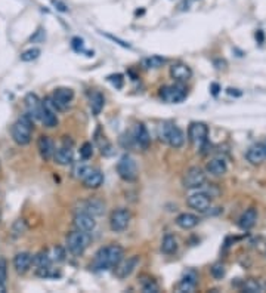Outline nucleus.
Here are the masks:
<instances>
[{
    "instance_id": "nucleus-1",
    "label": "nucleus",
    "mask_w": 266,
    "mask_h": 293,
    "mask_svg": "<svg viewBox=\"0 0 266 293\" xmlns=\"http://www.w3.org/2000/svg\"><path fill=\"white\" fill-rule=\"evenodd\" d=\"M124 259V250L118 244H111L106 247H101L92 261L90 268L93 271H106L115 268Z\"/></svg>"
},
{
    "instance_id": "nucleus-2",
    "label": "nucleus",
    "mask_w": 266,
    "mask_h": 293,
    "mask_svg": "<svg viewBox=\"0 0 266 293\" xmlns=\"http://www.w3.org/2000/svg\"><path fill=\"white\" fill-rule=\"evenodd\" d=\"M10 135L15 144L18 145H28L31 142V135H33V118L25 113L18 120L12 124Z\"/></svg>"
},
{
    "instance_id": "nucleus-3",
    "label": "nucleus",
    "mask_w": 266,
    "mask_h": 293,
    "mask_svg": "<svg viewBox=\"0 0 266 293\" xmlns=\"http://www.w3.org/2000/svg\"><path fill=\"white\" fill-rule=\"evenodd\" d=\"M89 244H90V234L89 233L76 230L67 235V249L74 256L83 255L85 250L89 247Z\"/></svg>"
},
{
    "instance_id": "nucleus-4",
    "label": "nucleus",
    "mask_w": 266,
    "mask_h": 293,
    "mask_svg": "<svg viewBox=\"0 0 266 293\" xmlns=\"http://www.w3.org/2000/svg\"><path fill=\"white\" fill-rule=\"evenodd\" d=\"M159 138L164 142H167L172 148H180L185 142V135L180 127L175 124L164 123L159 129Z\"/></svg>"
},
{
    "instance_id": "nucleus-5",
    "label": "nucleus",
    "mask_w": 266,
    "mask_h": 293,
    "mask_svg": "<svg viewBox=\"0 0 266 293\" xmlns=\"http://www.w3.org/2000/svg\"><path fill=\"white\" fill-rule=\"evenodd\" d=\"M117 174L126 182H133L138 179V166L132 156L124 154L117 163Z\"/></svg>"
},
{
    "instance_id": "nucleus-6",
    "label": "nucleus",
    "mask_w": 266,
    "mask_h": 293,
    "mask_svg": "<svg viewBox=\"0 0 266 293\" xmlns=\"http://www.w3.org/2000/svg\"><path fill=\"white\" fill-rule=\"evenodd\" d=\"M182 184L185 188L188 190H197V188H201L204 184H206V174L201 168L198 166H192L189 168L183 178H182Z\"/></svg>"
},
{
    "instance_id": "nucleus-7",
    "label": "nucleus",
    "mask_w": 266,
    "mask_h": 293,
    "mask_svg": "<svg viewBox=\"0 0 266 293\" xmlns=\"http://www.w3.org/2000/svg\"><path fill=\"white\" fill-rule=\"evenodd\" d=\"M188 97V89L182 83H175L169 86H163L160 89V98L169 104H179Z\"/></svg>"
},
{
    "instance_id": "nucleus-8",
    "label": "nucleus",
    "mask_w": 266,
    "mask_h": 293,
    "mask_svg": "<svg viewBox=\"0 0 266 293\" xmlns=\"http://www.w3.org/2000/svg\"><path fill=\"white\" fill-rule=\"evenodd\" d=\"M130 219H132V215H130V212L127 209H124V207L115 209L111 213V216H109V228H111V231H114V233L124 231L129 227Z\"/></svg>"
},
{
    "instance_id": "nucleus-9",
    "label": "nucleus",
    "mask_w": 266,
    "mask_h": 293,
    "mask_svg": "<svg viewBox=\"0 0 266 293\" xmlns=\"http://www.w3.org/2000/svg\"><path fill=\"white\" fill-rule=\"evenodd\" d=\"M209 127L203 121H192L188 127V138L194 145H203L207 142Z\"/></svg>"
},
{
    "instance_id": "nucleus-10",
    "label": "nucleus",
    "mask_w": 266,
    "mask_h": 293,
    "mask_svg": "<svg viewBox=\"0 0 266 293\" xmlns=\"http://www.w3.org/2000/svg\"><path fill=\"white\" fill-rule=\"evenodd\" d=\"M39 120L49 129L55 127L58 124V117H56V108L53 107L51 98H46L42 101V108H40V116Z\"/></svg>"
},
{
    "instance_id": "nucleus-11",
    "label": "nucleus",
    "mask_w": 266,
    "mask_h": 293,
    "mask_svg": "<svg viewBox=\"0 0 266 293\" xmlns=\"http://www.w3.org/2000/svg\"><path fill=\"white\" fill-rule=\"evenodd\" d=\"M49 98H51L53 107L56 108V111H65L74 98V91L70 88H59L52 94V97Z\"/></svg>"
},
{
    "instance_id": "nucleus-12",
    "label": "nucleus",
    "mask_w": 266,
    "mask_h": 293,
    "mask_svg": "<svg viewBox=\"0 0 266 293\" xmlns=\"http://www.w3.org/2000/svg\"><path fill=\"white\" fill-rule=\"evenodd\" d=\"M73 224L76 227V230L79 231H83V233H92L96 227V221H95V216H92L88 212H80L74 216L73 219Z\"/></svg>"
},
{
    "instance_id": "nucleus-13",
    "label": "nucleus",
    "mask_w": 266,
    "mask_h": 293,
    "mask_svg": "<svg viewBox=\"0 0 266 293\" xmlns=\"http://www.w3.org/2000/svg\"><path fill=\"white\" fill-rule=\"evenodd\" d=\"M186 203H188V206L191 209H194V210H197L200 213H204V212L209 210L212 200H210V197L206 194V193H195V194L188 197Z\"/></svg>"
},
{
    "instance_id": "nucleus-14",
    "label": "nucleus",
    "mask_w": 266,
    "mask_h": 293,
    "mask_svg": "<svg viewBox=\"0 0 266 293\" xmlns=\"http://www.w3.org/2000/svg\"><path fill=\"white\" fill-rule=\"evenodd\" d=\"M37 150L40 153V157L48 162L53 157V153H55V144L53 141L51 139V136L48 135H40L39 139H37Z\"/></svg>"
},
{
    "instance_id": "nucleus-15",
    "label": "nucleus",
    "mask_w": 266,
    "mask_h": 293,
    "mask_svg": "<svg viewBox=\"0 0 266 293\" xmlns=\"http://www.w3.org/2000/svg\"><path fill=\"white\" fill-rule=\"evenodd\" d=\"M33 265V255L28 252H19L13 258V268L18 274H25Z\"/></svg>"
},
{
    "instance_id": "nucleus-16",
    "label": "nucleus",
    "mask_w": 266,
    "mask_h": 293,
    "mask_svg": "<svg viewBox=\"0 0 266 293\" xmlns=\"http://www.w3.org/2000/svg\"><path fill=\"white\" fill-rule=\"evenodd\" d=\"M138 264H139V256H132V258H129V259H123L117 267H115V274H117V277L118 279H126V277H129L133 271H135V268L138 267Z\"/></svg>"
},
{
    "instance_id": "nucleus-17",
    "label": "nucleus",
    "mask_w": 266,
    "mask_h": 293,
    "mask_svg": "<svg viewBox=\"0 0 266 293\" xmlns=\"http://www.w3.org/2000/svg\"><path fill=\"white\" fill-rule=\"evenodd\" d=\"M133 141L136 142V145H139L142 150H148L150 144H151V136L150 132L147 129V126L144 123H138L135 126V133H133Z\"/></svg>"
},
{
    "instance_id": "nucleus-18",
    "label": "nucleus",
    "mask_w": 266,
    "mask_h": 293,
    "mask_svg": "<svg viewBox=\"0 0 266 293\" xmlns=\"http://www.w3.org/2000/svg\"><path fill=\"white\" fill-rule=\"evenodd\" d=\"M24 102H25V108H27V114L34 120H39V116H40V108H42V101L40 98L37 97L36 94L30 92L27 94L25 98H24Z\"/></svg>"
},
{
    "instance_id": "nucleus-19",
    "label": "nucleus",
    "mask_w": 266,
    "mask_h": 293,
    "mask_svg": "<svg viewBox=\"0 0 266 293\" xmlns=\"http://www.w3.org/2000/svg\"><path fill=\"white\" fill-rule=\"evenodd\" d=\"M170 76H172L173 80H176L177 83H183V82H188L192 77V70L186 64L177 62V64H173L170 67Z\"/></svg>"
},
{
    "instance_id": "nucleus-20",
    "label": "nucleus",
    "mask_w": 266,
    "mask_h": 293,
    "mask_svg": "<svg viewBox=\"0 0 266 293\" xmlns=\"http://www.w3.org/2000/svg\"><path fill=\"white\" fill-rule=\"evenodd\" d=\"M83 185L89 188V190H96L102 185L104 182V175L101 171L98 169H89V172L82 178Z\"/></svg>"
},
{
    "instance_id": "nucleus-21",
    "label": "nucleus",
    "mask_w": 266,
    "mask_h": 293,
    "mask_svg": "<svg viewBox=\"0 0 266 293\" xmlns=\"http://www.w3.org/2000/svg\"><path fill=\"white\" fill-rule=\"evenodd\" d=\"M52 159L59 166H68V165H71L73 163V150H71V147L62 145V147L56 148Z\"/></svg>"
},
{
    "instance_id": "nucleus-22",
    "label": "nucleus",
    "mask_w": 266,
    "mask_h": 293,
    "mask_svg": "<svg viewBox=\"0 0 266 293\" xmlns=\"http://www.w3.org/2000/svg\"><path fill=\"white\" fill-rule=\"evenodd\" d=\"M246 157H247V160H249L252 165H261V163L266 159L265 145H264V144H255V145H252V147L247 150Z\"/></svg>"
},
{
    "instance_id": "nucleus-23",
    "label": "nucleus",
    "mask_w": 266,
    "mask_h": 293,
    "mask_svg": "<svg viewBox=\"0 0 266 293\" xmlns=\"http://www.w3.org/2000/svg\"><path fill=\"white\" fill-rule=\"evenodd\" d=\"M197 282H198V276L195 271H188L180 282L177 283V291L179 292H194L197 288Z\"/></svg>"
},
{
    "instance_id": "nucleus-24",
    "label": "nucleus",
    "mask_w": 266,
    "mask_h": 293,
    "mask_svg": "<svg viewBox=\"0 0 266 293\" xmlns=\"http://www.w3.org/2000/svg\"><path fill=\"white\" fill-rule=\"evenodd\" d=\"M206 171H207L210 175H213V176H222V175H225V174H226V171H228V165H226L225 159H220V157H217V159H212V160L207 163Z\"/></svg>"
},
{
    "instance_id": "nucleus-25",
    "label": "nucleus",
    "mask_w": 266,
    "mask_h": 293,
    "mask_svg": "<svg viewBox=\"0 0 266 293\" xmlns=\"http://www.w3.org/2000/svg\"><path fill=\"white\" fill-rule=\"evenodd\" d=\"M256 221H258V210L255 207H250L241 215V218L238 221V225H240L241 230L247 231V230H250L256 225Z\"/></svg>"
},
{
    "instance_id": "nucleus-26",
    "label": "nucleus",
    "mask_w": 266,
    "mask_h": 293,
    "mask_svg": "<svg viewBox=\"0 0 266 293\" xmlns=\"http://www.w3.org/2000/svg\"><path fill=\"white\" fill-rule=\"evenodd\" d=\"M175 222H176L177 227L182 228V230H192V228H195V227L198 225L200 219H198L197 215L185 212V213H180V215L177 216Z\"/></svg>"
},
{
    "instance_id": "nucleus-27",
    "label": "nucleus",
    "mask_w": 266,
    "mask_h": 293,
    "mask_svg": "<svg viewBox=\"0 0 266 293\" xmlns=\"http://www.w3.org/2000/svg\"><path fill=\"white\" fill-rule=\"evenodd\" d=\"M85 212L90 213L92 216H101L105 212V204L98 198H90L85 203Z\"/></svg>"
},
{
    "instance_id": "nucleus-28",
    "label": "nucleus",
    "mask_w": 266,
    "mask_h": 293,
    "mask_svg": "<svg viewBox=\"0 0 266 293\" xmlns=\"http://www.w3.org/2000/svg\"><path fill=\"white\" fill-rule=\"evenodd\" d=\"M33 264L37 267V270H45V268H49L52 265V258H51V253L48 250H42L39 252L36 256H33Z\"/></svg>"
},
{
    "instance_id": "nucleus-29",
    "label": "nucleus",
    "mask_w": 266,
    "mask_h": 293,
    "mask_svg": "<svg viewBox=\"0 0 266 293\" xmlns=\"http://www.w3.org/2000/svg\"><path fill=\"white\" fill-rule=\"evenodd\" d=\"M177 250V240L175 235H172V234H167V235H164V238H163V241H161V252L164 253V255H173V253H176Z\"/></svg>"
},
{
    "instance_id": "nucleus-30",
    "label": "nucleus",
    "mask_w": 266,
    "mask_h": 293,
    "mask_svg": "<svg viewBox=\"0 0 266 293\" xmlns=\"http://www.w3.org/2000/svg\"><path fill=\"white\" fill-rule=\"evenodd\" d=\"M166 64V59L163 57H159V55H153L150 58H145L142 61V65L147 68V70H156V68H160Z\"/></svg>"
},
{
    "instance_id": "nucleus-31",
    "label": "nucleus",
    "mask_w": 266,
    "mask_h": 293,
    "mask_svg": "<svg viewBox=\"0 0 266 293\" xmlns=\"http://www.w3.org/2000/svg\"><path fill=\"white\" fill-rule=\"evenodd\" d=\"M104 104H105V99H104L102 94H99V92H93L92 94V97H90V108H92V113L95 116H98L102 111Z\"/></svg>"
},
{
    "instance_id": "nucleus-32",
    "label": "nucleus",
    "mask_w": 266,
    "mask_h": 293,
    "mask_svg": "<svg viewBox=\"0 0 266 293\" xmlns=\"http://www.w3.org/2000/svg\"><path fill=\"white\" fill-rule=\"evenodd\" d=\"M40 54L42 52H40L39 48H31V49H28V51H25V52L21 54V61H24V62L34 61V59H37L40 57Z\"/></svg>"
},
{
    "instance_id": "nucleus-33",
    "label": "nucleus",
    "mask_w": 266,
    "mask_h": 293,
    "mask_svg": "<svg viewBox=\"0 0 266 293\" xmlns=\"http://www.w3.org/2000/svg\"><path fill=\"white\" fill-rule=\"evenodd\" d=\"M51 258H52V262H64L65 261V250H64V247H61V246L53 247L52 253H51Z\"/></svg>"
},
{
    "instance_id": "nucleus-34",
    "label": "nucleus",
    "mask_w": 266,
    "mask_h": 293,
    "mask_svg": "<svg viewBox=\"0 0 266 293\" xmlns=\"http://www.w3.org/2000/svg\"><path fill=\"white\" fill-rule=\"evenodd\" d=\"M24 233H25V222H24V219H18L12 227V235L13 237H21Z\"/></svg>"
},
{
    "instance_id": "nucleus-35",
    "label": "nucleus",
    "mask_w": 266,
    "mask_h": 293,
    "mask_svg": "<svg viewBox=\"0 0 266 293\" xmlns=\"http://www.w3.org/2000/svg\"><path fill=\"white\" fill-rule=\"evenodd\" d=\"M225 274H226V270H225V267H223L222 264H214V265L212 267V276H213L214 279L220 280V279L225 277Z\"/></svg>"
},
{
    "instance_id": "nucleus-36",
    "label": "nucleus",
    "mask_w": 266,
    "mask_h": 293,
    "mask_svg": "<svg viewBox=\"0 0 266 293\" xmlns=\"http://www.w3.org/2000/svg\"><path fill=\"white\" fill-rule=\"evenodd\" d=\"M92 156H93V147H92V144L90 142H85L82 145V148H80V157L83 160H89Z\"/></svg>"
},
{
    "instance_id": "nucleus-37",
    "label": "nucleus",
    "mask_w": 266,
    "mask_h": 293,
    "mask_svg": "<svg viewBox=\"0 0 266 293\" xmlns=\"http://www.w3.org/2000/svg\"><path fill=\"white\" fill-rule=\"evenodd\" d=\"M89 169H90V168H89L88 165H85V163H77L76 168H74V171H73V174H74L76 178H80V179H82V178L88 174Z\"/></svg>"
},
{
    "instance_id": "nucleus-38",
    "label": "nucleus",
    "mask_w": 266,
    "mask_h": 293,
    "mask_svg": "<svg viewBox=\"0 0 266 293\" xmlns=\"http://www.w3.org/2000/svg\"><path fill=\"white\" fill-rule=\"evenodd\" d=\"M6 291V264L0 261V293Z\"/></svg>"
},
{
    "instance_id": "nucleus-39",
    "label": "nucleus",
    "mask_w": 266,
    "mask_h": 293,
    "mask_svg": "<svg viewBox=\"0 0 266 293\" xmlns=\"http://www.w3.org/2000/svg\"><path fill=\"white\" fill-rule=\"evenodd\" d=\"M244 291L249 293H258L261 292V286H259L258 282L249 280V282H246V285H244Z\"/></svg>"
},
{
    "instance_id": "nucleus-40",
    "label": "nucleus",
    "mask_w": 266,
    "mask_h": 293,
    "mask_svg": "<svg viewBox=\"0 0 266 293\" xmlns=\"http://www.w3.org/2000/svg\"><path fill=\"white\" fill-rule=\"evenodd\" d=\"M142 291L145 293H157L159 292V285L154 282V280H148L147 283H144V286H142Z\"/></svg>"
},
{
    "instance_id": "nucleus-41",
    "label": "nucleus",
    "mask_w": 266,
    "mask_h": 293,
    "mask_svg": "<svg viewBox=\"0 0 266 293\" xmlns=\"http://www.w3.org/2000/svg\"><path fill=\"white\" fill-rule=\"evenodd\" d=\"M108 80H109L117 89H121V88H123L124 80H123V76H121V74H112V76L108 77Z\"/></svg>"
},
{
    "instance_id": "nucleus-42",
    "label": "nucleus",
    "mask_w": 266,
    "mask_h": 293,
    "mask_svg": "<svg viewBox=\"0 0 266 293\" xmlns=\"http://www.w3.org/2000/svg\"><path fill=\"white\" fill-rule=\"evenodd\" d=\"M73 48H74V51H77V52L83 51V40L79 39V37H74V39H73Z\"/></svg>"
},
{
    "instance_id": "nucleus-43",
    "label": "nucleus",
    "mask_w": 266,
    "mask_h": 293,
    "mask_svg": "<svg viewBox=\"0 0 266 293\" xmlns=\"http://www.w3.org/2000/svg\"><path fill=\"white\" fill-rule=\"evenodd\" d=\"M219 89H220V88H219V85H217V83H212V86H210V91H212V94H213L214 97L219 94Z\"/></svg>"
},
{
    "instance_id": "nucleus-44",
    "label": "nucleus",
    "mask_w": 266,
    "mask_h": 293,
    "mask_svg": "<svg viewBox=\"0 0 266 293\" xmlns=\"http://www.w3.org/2000/svg\"><path fill=\"white\" fill-rule=\"evenodd\" d=\"M53 4H55V6H59L58 9H59V10H62V12H65V10H67L65 4H62L61 1H56V0H53Z\"/></svg>"
},
{
    "instance_id": "nucleus-45",
    "label": "nucleus",
    "mask_w": 266,
    "mask_h": 293,
    "mask_svg": "<svg viewBox=\"0 0 266 293\" xmlns=\"http://www.w3.org/2000/svg\"><path fill=\"white\" fill-rule=\"evenodd\" d=\"M214 64L217 65V70L226 68V62H225V61H214Z\"/></svg>"
},
{
    "instance_id": "nucleus-46",
    "label": "nucleus",
    "mask_w": 266,
    "mask_h": 293,
    "mask_svg": "<svg viewBox=\"0 0 266 293\" xmlns=\"http://www.w3.org/2000/svg\"><path fill=\"white\" fill-rule=\"evenodd\" d=\"M264 145H265V150H266V142H265V144H264Z\"/></svg>"
}]
</instances>
